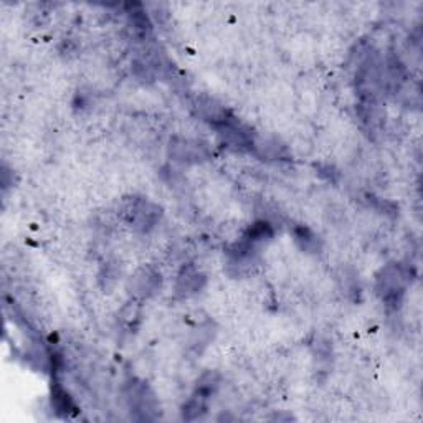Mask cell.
I'll return each instance as SVG.
<instances>
[{
  "label": "cell",
  "instance_id": "ba28073f",
  "mask_svg": "<svg viewBox=\"0 0 423 423\" xmlns=\"http://www.w3.org/2000/svg\"><path fill=\"white\" fill-rule=\"evenodd\" d=\"M52 400L55 407H57L58 412H63L64 415L68 414L69 410L73 409V404H72V399H69V395L64 392L62 387H57V389L53 390V395H52Z\"/></svg>",
  "mask_w": 423,
  "mask_h": 423
},
{
  "label": "cell",
  "instance_id": "6da1fadb",
  "mask_svg": "<svg viewBox=\"0 0 423 423\" xmlns=\"http://www.w3.org/2000/svg\"><path fill=\"white\" fill-rule=\"evenodd\" d=\"M121 215L136 230L147 232L149 228H152L157 223L159 217H161V208L146 201V198L132 197L124 201Z\"/></svg>",
  "mask_w": 423,
  "mask_h": 423
},
{
  "label": "cell",
  "instance_id": "277c9868",
  "mask_svg": "<svg viewBox=\"0 0 423 423\" xmlns=\"http://www.w3.org/2000/svg\"><path fill=\"white\" fill-rule=\"evenodd\" d=\"M159 286H161V275L152 268H142L132 278V290L134 295L137 296H151L152 293L157 291Z\"/></svg>",
  "mask_w": 423,
  "mask_h": 423
},
{
  "label": "cell",
  "instance_id": "52a82bcc",
  "mask_svg": "<svg viewBox=\"0 0 423 423\" xmlns=\"http://www.w3.org/2000/svg\"><path fill=\"white\" fill-rule=\"evenodd\" d=\"M296 242L300 243L303 250L306 252H316L320 250V243H317V238L311 230H308L306 227H298L295 230Z\"/></svg>",
  "mask_w": 423,
  "mask_h": 423
},
{
  "label": "cell",
  "instance_id": "7a4b0ae2",
  "mask_svg": "<svg viewBox=\"0 0 423 423\" xmlns=\"http://www.w3.org/2000/svg\"><path fill=\"white\" fill-rule=\"evenodd\" d=\"M407 286V273L400 265H389L382 270L377 280V290L389 306L397 308L402 303Z\"/></svg>",
  "mask_w": 423,
  "mask_h": 423
},
{
  "label": "cell",
  "instance_id": "8992f818",
  "mask_svg": "<svg viewBox=\"0 0 423 423\" xmlns=\"http://www.w3.org/2000/svg\"><path fill=\"white\" fill-rule=\"evenodd\" d=\"M208 397L207 394H203V392L197 390L196 394H193L186 405H184V410H182V417L184 420H197V419H202L203 415H205L207 412V402H208Z\"/></svg>",
  "mask_w": 423,
  "mask_h": 423
},
{
  "label": "cell",
  "instance_id": "3957f363",
  "mask_svg": "<svg viewBox=\"0 0 423 423\" xmlns=\"http://www.w3.org/2000/svg\"><path fill=\"white\" fill-rule=\"evenodd\" d=\"M171 154L179 162H198L207 159L208 152L205 146L197 141H187V139H176L171 142Z\"/></svg>",
  "mask_w": 423,
  "mask_h": 423
},
{
  "label": "cell",
  "instance_id": "5b68a950",
  "mask_svg": "<svg viewBox=\"0 0 423 423\" xmlns=\"http://www.w3.org/2000/svg\"><path fill=\"white\" fill-rule=\"evenodd\" d=\"M203 285H205V278H203V275H201L196 268L188 266L184 268L181 275H179L177 291L179 295L182 296H191L196 295L197 291H201Z\"/></svg>",
  "mask_w": 423,
  "mask_h": 423
}]
</instances>
